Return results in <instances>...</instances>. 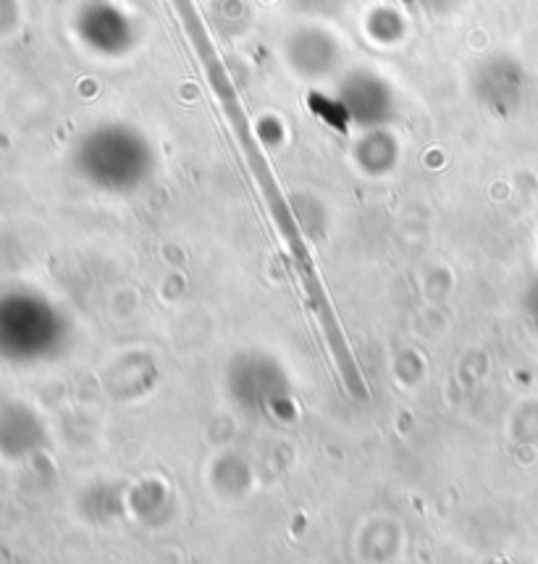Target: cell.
<instances>
[{
  "mask_svg": "<svg viewBox=\"0 0 538 564\" xmlns=\"http://www.w3.org/2000/svg\"><path fill=\"white\" fill-rule=\"evenodd\" d=\"M368 34L376 40V43L395 45L405 34V19L399 17L395 9H386V6H381V9L370 11Z\"/></svg>",
  "mask_w": 538,
  "mask_h": 564,
  "instance_id": "5b68a950",
  "label": "cell"
},
{
  "mask_svg": "<svg viewBox=\"0 0 538 564\" xmlns=\"http://www.w3.org/2000/svg\"><path fill=\"white\" fill-rule=\"evenodd\" d=\"M340 61L336 40L321 30H302L289 40V64L305 77H326Z\"/></svg>",
  "mask_w": 538,
  "mask_h": 564,
  "instance_id": "277c9868",
  "label": "cell"
},
{
  "mask_svg": "<svg viewBox=\"0 0 538 564\" xmlns=\"http://www.w3.org/2000/svg\"><path fill=\"white\" fill-rule=\"evenodd\" d=\"M77 37L103 58H121L137 43V26L127 11L110 0H89L77 13Z\"/></svg>",
  "mask_w": 538,
  "mask_h": 564,
  "instance_id": "7a4b0ae2",
  "label": "cell"
},
{
  "mask_svg": "<svg viewBox=\"0 0 538 564\" xmlns=\"http://www.w3.org/2000/svg\"><path fill=\"white\" fill-rule=\"evenodd\" d=\"M342 106L357 123H384L395 113V93L378 74L361 68L342 85Z\"/></svg>",
  "mask_w": 538,
  "mask_h": 564,
  "instance_id": "3957f363",
  "label": "cell"
},
{
  "mask_svg": "<svg viewBox=\"0 0 538 564\" xmlns=\"http://www.w3.org/2000/svg\"><path fill=\"white\" fill-rule=\"evenodd\" d=\"M79 166L103 187H129L148 171V144L127 127H100L82 142Z\"/></svg>",
  "mask_w": 538,
  "mask_h": 564,
  "instance_id": "6da1fadb",
  "label": "cell"
}]
</instances>
